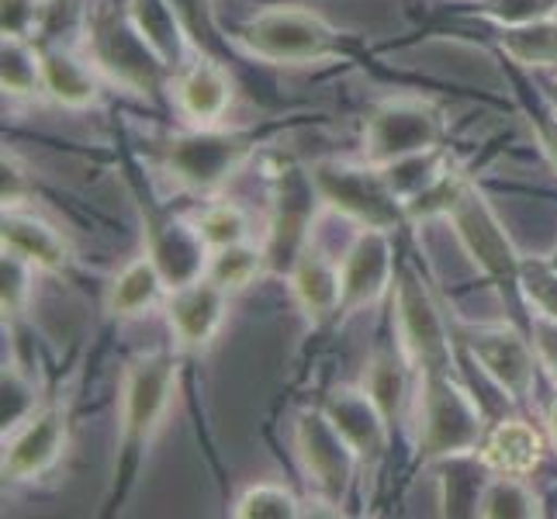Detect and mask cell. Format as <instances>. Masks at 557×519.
Returning a JSON list of instances; mask_svg holds the SVG:
<instances>
[{
	"mask_svg": "<svg viewBox=\"0 0 557 519\" xmlns=\"http://www.w3.org/2000/svg\"><path fill=\"white\" fill-rule=\"evenodd\" d=\"M440 489H444V512L447 516H478V506H482V495L492 474L485 468V460L478 454H460V457H447L440 460Z\"/></svg>",
	"mask_w": 557,
	"mask_h": 519,
	"instance_id": "d4e9b609",
	"label": "cell"
},
{
	"mask_svg": "<svg viewBox=\"0 0 557 519\" xmlns=\"http://www.w3.org/2000/svg\"><path fill=\"white\" fill-rule=\"evenodd\" d=\"M0 81H4V90L11 98L46 94L42 49H32L28 38H4V49H0Z\"/></svg>",
	"mask_w": 557,
	"mask_h": 519,
	"instance_id": "83f0119b",
	"label": "cell"
},
{
	"mask_svg": "<svg viewBox=\"0 0 557 519\" xmlns=\"http://www.w3.org/2000/svg\"><path fill=\"white\" fill-rule=\"evenodd\" d=\"M444 139V111L419 98H395L371 111L363 125L360 157L371 166H395L401 160L433 152Z\"/></svg>",
	"mask_w": 557,
	"mask_h": 519,
	"instance_id": "ba28073f",
	"label": "cell"
},
{
	"mask_svg": "<svg viewBox=\"0 0 557 519\" xmlns=\"http://www.w3.org/2000/svg\"><path fill=\"white\" fill-rule=\"evenodd\" d=\"M38 267L28 263L22 254L14 249H4V260H0V298H4V319H17L28 309V298H32V277H35Z\"/></svg>",
	"mask_w": 557,
	"mask_h": 519,
	"instance_id": "1f68e13d",
	"label": "cell"
},
{
	"mask_svg": "<svg viewBox=\"0 0 557 519\" xmlns=\"http://www.w3.org/2000/svg\"><path fill=\"white\" fill-rule=\"evenodd\" d=\"M547 104L557 111V76H554V84H550V90H547Z\"/></svg>",
	"mask_w": 557,
	"mask_h": 519,
	"instance_id": "7bdbcfd3",
	"label": "cell"
},
{
	"mask_svg": "<svg viewBox=\"0 0 557 519\" xmlns=\"http://www.w3.org/2000/svg\"><path fill=\"white\" fill-rule=\"evenodd\" d=\"M547 433H550L554 447H557V398L550 401V409H547Z\"/></svg>",
	"mask_w": 557,
	"mask_h": 519,
	"instance_id": "b9f144b4",
	"label": "cell"
},
{
	"mask_svg": "<svg viewBox=\"0 0 557 519\" xmlns=\"http://www.w3.org/2000/svg\"><path fill=\"white\" fill-rule=\"evenodd\" d=\"M488 433L478 398L454 378V371L422 374L419 392V460H447L478 454Z\"/></svg>",
	"mask_w": 557,
	"mask_h": 519,
	"instance_id": "277c9868",
	"label": "cell"
},
{
	"mask_svg": "<svg viewBox=\"0 0 557 519\" xmlns=\"http://www.w3.org/2000/svg\"><path fill=\"white\" fill-rule=\"evenodd\" d=\"M287 281H292V295L298 301V309L312 325H325L339 316V295H343L339 263L325 257L319 246L309 243L301 249L292 271H287Z\"/></svg>",
	"mask_w": 557,
	"mask_h": 519,
	"instance_id": "d6986e66",
	"label": "cell"
},
{
	"mask_svg": "<svg viewBox=\"0 0 557 519\" xmlns=\"http://www.w3.org/2000/svg\"><path fill=\"white\" fill-rule=\"evenodd\" d=\"M198 233L205 236V243L211 249H222V246H233V243H246L249 236V222H246V211L233 201H219V205H208L201 215H198Z\"/></svg>",
	"mask_w": 557,
	"mask_h": 519,
	"instance_id": "4dcf8cb0",
	"label": "cell"
},
{
	"mask_svg": "<svg viewBox=\"0 0 557 519\" xmlns=\"http://www.w3.org/2000/svg\"><path fill=\"white\" fill-rule=\"evenodd\" d=\"M84 49L87 60L108 73L114 84H122L125 90L139 94V98L160 101L166 76L174 73L163 55L149 46V38L139 32V25L132 22L128 4L114 8V4H98L87 14V28H84Z\"/></svg>",
	"mask_w": 557,
	"mask_h": 519,
	"instance_id": "3957f363",
	"label": "cell"
},
{
	"mask_svg": "<svg viewBox=\"0 0 557 519\" xmlns=\"http://www.w3.org/2000/svg\"><path fill=\"white\" fill-rule=\"evenodd\" d=\"M409 357L406 350H395V346H377L368 374H363V388L374 395V401L381 406V412L388 416V422L395 427L401 406H406V392H409Z\"/></svg>",
	"mask_w": 557,
	"mask_h": 519,
	"instance_id": "484cf974",
	"label": "cell"
},
{
	"mask_svg": "<svg viewBox=\"0 0 557 519\" xmlns=\"http://www.w3.org/2000/svg\"><path fill=\"white\" fill-rule=\"evenodd\" d=\"M177 384V360L170 354L136 357L122 374V409H119V454L104 498V512H119L139 482L143 460L157 440Z\"/></svg>",
	"mask_w": 557,
	"mask_h": 519,
	"instance_id": "6da1fadb",
	"label": "cell"
},
{
	"mask_svg": "<svg viewBox=\"0 0 557 519\" xmlns=\"http://www.w3.org/2000/svg\"><path fill=\"white\" fill-rule=\"evenodd\" d=\"M225 312H228V292L208 274L184 287H174L166 298L170 330H174V339L184 350H205L219 336Z\"/></svg>",
	"mask_w": 557,
	"mask_h": 519,
	"instance_id": "2e32d148",
	"label": "cell"
},
{
	"mask_svg": "<svg viewBox=\"0 0 557 519\" xmlns=\"http://www.w3.org/2000/svg\"><path fill=\"white\" fill-rule=\"evenodd\" d=\"M177 104L195 125H219L236 101V84L215 55H198L177 73Z\"/></svg>",
	"mask_w": 557,
	"mask_h": 519,
	"instance_id": "ac0fdd59",
	"label": "cell"
},
{
	"mask_svg": "<svg viewBox=\"0 0 557 519\" xmlns=\"http://www.w3.org/2000/svg\"><path fill=\"white\" fill-rule=\"evenodd\" d=\"M474 14L488 17L495 28L530 25V22H541V17L557 14V0H478Z\"/></svg>",
	"mask_w": 557,
	"mask_h": 519,
	"instance_id": "e575fe53",
	"label": "cell"
},
{
	"mask_svg": "<svg viewBox=\"0 0 557 519\" xmlns=\"http://www.w3.org/2000/svg\"><path fill=\"white\" fill-rule=\"evenodd\" d=\"M395 316H398V343L419 374L454 371L450 325L412 263H398L395 271Z\"/></svg>",
	"mask_w": 557,
	"mask_h": 519,
	"instance_id": "52a82bcc",
	"label": "cell"
},
{
	"mask_svg": "<svg viewBox=\"0 0 557 519\" xmlns=\"http://www.w3.org/2000/svg\"><path fill=\"white\" fill-rule=\"evenodd\" d=\"M520 292L533 312L557 319V267L544 260H523L520 267Z\"/></svg>",
	"mask_w": 557,
	"mask_h": 519,
	"instance_id": "836d02e7",
	"label": "cell"
},
{
	"mask_svg": "<svg viewBox=\"0 0 557 519\" xmlns=\"http://www.w3.org/2000/svg\"><path fill=\"white\" fill-rule=\"evenodd\" d=\"M236 42L249 55L277 66H309L325 60H343V55L354 52L350 32H339L322 14L298 4L267 8L253 14L249 22H243Z\"/></svg>",
	"mask_w": 557,
	"mask_h": 519,
	"instance_id": "7a4b0ae2",
	"label": "cell"
},
{
	"mask_svg": "<svg viewBox=\"0 0 557 519\" xmlns=\"http://www.w3.org/2000/svg\"><path fill=\"white\" fill-rule=\"evenodd\" d=\"M35 392L28 378H22L14 368H4V398H0V419H4V433H14L22 422L35 412Z\"/></svg>",
	"mask_w": 557,
	"mask_h": 519,
	"instance_id": "8d00e7d4",
	"label": "cell"
},
{
	"mask_svg": "<svg viewBox=\"0 0 557 519\" xmlns=\"http://www.w3.org/2000/svg\"><path fill=\"white\" fill-rule=\"evenodd\" d=\"M395 246L392 233L381 228H360V236L350 243L347 257L339 263L343 295H339V316H354L363 305H374L395 281Z\"/></svg>",
	"mask_w": 557,
	"mask_h": 519,
	"instance_id": "9a60e30c",
	"label": "cell"
},
{
	"mask_svg": "<svg viewBox=\"0 0 557 519\" xmlns=\"http://www.w3.org/2000/svg\"><path fill=\"white\" fill-rule=\"evenodd\" d=\"M239 519H295L298 498L281 485H253L233 509Z\"/></svg>",
	"mask_w": 557,
	"mask_h": 519,
	"instance_id": "d6a6232c",
	"label": "cell"
},
{
	"mask_svg": "<svg viewBox=\"0 0 557 519\" xmlns=\"http://www.w3.org/2000/svg\"><path fill=\"white\" fill-rule=\"evenodd\" d=\"M319 187L312 181V170L305 173L298 166H281L274 173V215H271V233H267V263L274 271H292L298 254L309 246V228L315 215Z\"/></svg>",
	"mask_w": 557,
	"mask_h": 519,
	"instance_id": "7c38bea8",
	"label": "cell"
},
{
	"mask_svg": "<svg viewBox=\"0 0 557 519\" xmlns=\"http://www.w3.org/2000/svg\"><path fill=\"white\" fill-rule=\"evenodd\" d=\"M325 416H330L339 433L350 440V447L357 450L360 465H377L388 450V433H392V422L388 416L381 412V406L374 401V395L363 388H333L330 398H325Z\"/></svg>",
	"mask_w": 557,
	"mask_h": 519,
	"instance_id": "e0dca14e",
	"label": "cell"
},
{
	"mask_svg": "<svg viewBox=\"0 0 557 519\" xmlns=\"http://www.w3.org/2000/svg\"><path fill=\"white\" fill-rule=\"evenodd\" d=\"M143 222H146V254L160 267L170 292L208 274L211 246L198 233V225L157 208H146Z\"/></svg>",
	"mask_w": 557,
	"mask_h": 519,
	"instance_id": "4fadbf2b",
	"label": "cell"
},
{
	"mask_svg": "<svg viewBox=\"0 0 557 519\" xmlns=\"http://www.w3.org/2000/svg\"><path fill=\"white\" fill-rule=\"evenodd\" d=\"M70 416L60 401L38 406L22 427L14 430L11 444L4 447V482L22 485L42 478L66 450Z\"/></svg>",
	"mask_w": 557,
	"mask_h": 519,
	"instance_id": "5bb4252c",
	"label": "cell"
},
{
	"mask_svg": "<svg viewBox=\"0 0 557 519\" xmlns=\"http://www.w3.org/2000/svg\"><path fill=\"white\" fill-rule=\"evenodd\" d=\"M498 49L520 66H557V14L498 28Z\"/></svg>",
	"mask_w": 557,
	"mask_h": 519,
	"instance_id": "4316f807",
	"label": "cell"
},
{
	"mask_svg": "<svg viewBox=\"0 0 557 519\" xmlns=\"http://www.w3.org/2000/svg\"><path fill=\"white\" fill-rule=\"evenodd\" d=\"M530 339H533V350H536V360H541V368H547L550 381L557 384V319L533 312Z\"/></svg>",
	"mask_w": 557,
	"mask_h": 519,
	"instance_id": "ab89813d",
	"label": "cell"
},
{
	"mask_svg": "<svg viewBox=\"0 0 557 519\" xmlns=\"http://www.w3.org/2000/svg\"><path fill=\"white\" fill-rule=\"evenodd\" d=\"M312 181L319 187V198L347 215L360 228H381V233H395L409 222L406 201L388 181V173L371 163H336L322 160L312 166Z\"/></svg>",
	"mask_w": 557,
	"mask_h": 519,
	"instance_id": "8992f818",
	"label": "cell"
},
{
	"mask_svg": "<svg viewBox=\"0 0 557 519\" xmlns=\"http://www.w3.org/2000/svg\"><path fill=\"white\" fill-rule=\"evenodd\" d=\"M460 339H465L471 357L482 363V371L512 401H527L533 395L541 360H536L533 339H527L516 325H506V322L460 325Z\"/></svg>",
	"mask_w": 557,
	"mask_h": 519,
	"instance_id": "8fae6325",
	"label": "cell"
},
{
	"mask_svg": "<svg viewBox=\"0 0 557 519\" xmlns=\"http://www.w3.org/2000/svg\"><path fill=\"white\" fill-rule=\"evenodd\" d=\"M163 274H160V267L152 263V257H139V260H132L125 271L111 281L108 287V312L111 316H119V319H136L143 312H149L152 305L160 301L163 295Z\"/></svg>",
	"mask_w": 557,
	"mask_h": 519,
	"instance_id": "cb8c5ba5",
	"label": "cell"
},
{
	"mask_svg": "<svg viewBox=\"0 0 557 519\" xmlns=\"http://www.w3.org/2000/svg\"><path fill=\"white\" fill-rule=\"evenodd\" d=\"M0 239L4 249L22 254L28 263H35L38 271L63 274L70 267V246L63 233L42 215H32L22 208H4V222H0Z\"/></svg>",
	"mask_w": 557,
	"mask_h": 519,
	"instance_id": "ffe728a7",
	"label": "cell"
},
{
	"mask_svg": "<svg viewBox=\"0 0 557 519\" xmlns=\"http://www.w3.org/2000/svg\"><path fill=\"white\" fill-rule=\"evenodd\" d=\"M478 457L485 460V468L492 474H533L536 465L544 457V436L536 433L530 422L523 419H503L488 427L482 447H478Z\"/></svg>",
	"mask_w": 557,
	"mask_h": 519,
	"instance_id": "44dd1931",
	"label": "cell"
},
{
	"mask_svg": "<svg viewBox=\"0 0 557 519\" xmlns=\"http://www.w3.org/2000/svg\"><path fill=\"white\" fill-rule=\"evenodd\" d=\"M547 263H554V267H557V249H554V254L547 257Z\"/></svg>",
	"mask_w": 557,
	"mask_h": 519,
	"instance_id": "ee69618b",
	"label": "cell"
},
{
	"mask_svg": "<svg viewBox=\"0 0 557 519\" xmlns=\"http://www.w3.org/2000/svg\"><path fill=\"white\" fill-rule=\"evenodd\" d=\"M447 219L454 225L460 246H465L468 257L478 263V271H482L495 287H503V292L506 287H520L523 257L482 187H474L468 181L465 190L457 195V201L450 205Z\"/></svg>",
	"mask_w": 557,
	"mask_h": 519,
	"instance_id": "9c48e42d",
	"label": "cell"
},
{
	"mask_svg": "<svg viewBox=\"0 0 557 519\" xmlns=\"http://www.w3.org/2000/svg\"><path fill=\"white\" fill-rule=\"evenodd\" d=\"M128 14L139 25V32L149 38V46L163 55V63L174 73H181L187 66L190 35L174 4L170 0H128Z\"/></svg>",
	"mask_w": 557,
	"mask_h": 519,
	"instance_id": "7402d4cb",
	"label": "cell"
},
{
	"mask_svg": "<svg viewBox=\"0 0 557 519\" xmlns=\"http://www.w3.org/2000/svg\"><path fill=\"white\" fill-rule=\"evenodd\" d=\"M541 495H536L527 478L520 474H495L488 478L482 506H478V516L488 519H533L541 516Z\"/></svg>",
	"mask_w": 557,
	"mask_h": 519,
	"instance_id": "f1b7e54d",
	"label": "cell"
},
{
	"mask_svg": "<svg viewBox=\"0 0 557 519\" xmlns=\"http://www.w3.org/2000/svg\"><path fill=\"white\" fill-rule=\"evenodd\" d=\"M0 195H4V208H22L32 195V177L14 152H4V163H0Z\"/></svg>",
	"mask_w": 557,
	"mask_h": 519,
	"instance_id": "f35d334b",
	"label": "cell"
},
{
	"mask_svg": "<svg viewBox=\"0 0 557 519\" xmlns=\"http://www.w3.org/2000/svg\"><path fill=\"white\" fill-rule=\"evenodd\" d=\"M295 447L301 457V468L309 474V485L322 503L339 506L347 498L360 457L350 447V440L339 433L336 422L325 416V409L301 412L295 422Z\"/></svg>",
	"mask_w": 557,
	"mask_h": 519,
	"instance_id": "30bf717a",
	"label": "cell"
},
{
	"mask_svg": "<svg viewBox=\"0 0 557 519\" xmlns=\"http://www.w3.org/2000/svg\"><path fill=\"white\" fill-rule=\"evenodd\" d=\"M170 4H174V11L181 14L190 42L201 49V55H215L219 60L222 38L215 28V8H211V0H170Z\"/></svg>",
	"mask_w": 557,
	"mask_h": 519,
	"instance_id": "d590c367",
	"label": "cell"
},
{
	"mask_svg": "<svg viewBox=\"0 0 557 519\" xmlns=\"http://www.w3.org/2000/svg\"><path fill=\"white\" fill-rule=\"evenodd\" d=\"M530 125L536 132V143H541L544 157L550 160V166L557 170V111L547 108V111H533L530 114Z\"/></svg>",
	"mask_w": 557,
	"mask_h": 519,
	"instance_id": "60d3db41",
	"label": "cell"
},
{
	"mask_svg": "<svg viewBox=\"0 0 557 519\" xmlns=\"http://www.w3.org/2000/svg\"><path fill=\"white\" fill-rule=\"evenodd\" d=\"M267 267H271L267 263V249H257L249 243H233V246L211 249L208 277L219 287H225L228 295H236V292H243V287L253 284Z\"/></svg>",
	"mask_w": 557,
	"mask_h": 519,
	"instance_id": "f546056e",
	"label": "cell"
},
{
	"mask_svg": "<svg viewBox=\"0 0 557 519\" xmlns=\"http://www.w3.org/2000/svg\"><path fill=\"white\" fill-rule=\"evenodd\" d=\"M263 139L260 128H219L198 125L181 136H170L163 146V163L181 187L215 190L253 157Z\"/></svg>",
	"mask_w": 557,
	"mask_h": 519,
	"instance_id": "5b68a950",
	"label": "cell"
},
{
	"mask_svg": "<svg viewBox=\"0 0 557 519\" xmlns=\"http://www.w3.org/2000/svg\"><path fill=\"white\" fill-rule=\"evenodd\" d=\"M46 0H0V28L4 38H32L46 22Z\"/></svg>",
	"mask_w": 557,
	"mask_h": 519,
	"instance_id": "74e56055",
	"label": "cell"
},
{
	"mask_svg": "<svg viewBox=\"0 0 557 519\" xmlns=\"http://www.w3.org/2000/svg\"><path fill=\"white\" fill-rule=\"evenodd\" d=\"M46 94L63 108H90L98 101V76L94 63L73 55L70 49H42Z\"/></svg>",
	"mask_w": 557,
	"mask_h": 519,
	"instance_id": "603a6c76",
	"label": "cell"
}]
</instances>
